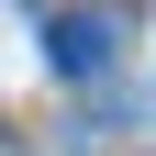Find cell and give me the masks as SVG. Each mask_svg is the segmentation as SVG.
Segmentation results:
<instances>
[{
    "mask_svg": "<svg viewBox=\"0 0 156 156\" xmlns=\"http://www.w3.org/2000/svg\"><path fill=\"white\" fill-rule=\"evenodd\" d=\"M112 45H123L112 11H45V67H56V78H101Z\"/></svg>",
    "mask_w": 156,
    "mask_h": 156,
    "instance_id": "1",
    "label": "cell"
}]
</instances>
